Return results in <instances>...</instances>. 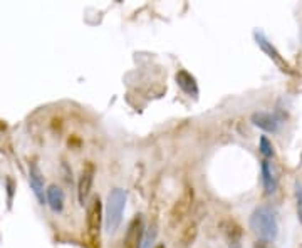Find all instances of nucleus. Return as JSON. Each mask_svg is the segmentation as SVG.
<instances>
[{
  "instance_id": "obj_1",
  "label": "nucleus",
  "mask_w": 302,
  "mask_h": 248,
  "mask_svg": "<svg viewBox=\"0 0 302 248\" xmlns=\"http://www.w3.org/2000/svg\"><path fill=\"white\" fill-rule=\"evenodd\" d=\"M250 228L260 240L272 242L279 233L276 213L269 206H258L250 216Z\"/></svg>"
},
{
  "instance_id": "obj_2",
  "label": "nucleus",
  "mask_w": 302,
  "mask_h": 248,
  "mask_svg": "<svg viewBox=\"0 0 302 248\" xmlns=\"http://www.w3.org/2000/svg\"><path fill=\"white\" fill-rule=\"evenodd\" d=\"M124 206H126V191L121 188H115L108 195V204H106V230L115 233L123 222Z\"/></svg>"
},
{
  "instance_id": "obj_3",
  "label": "nucleus",
  "mask_w": 302,
  "mask_h": 248,
  "mask_svg": "<svg viewBox=\"0 0 302 248\" xmlns=\"http://www.w3.org/2000/svg\"><path fill=\"white\" fill-rule=\"evenodd\" d=\"M101 222H103V204L99 198H94L88 206V235L93 248H99Z\"/></svg>"
},
{
  "instance_id": "obj_4",
  "label": "nucleus",
  "mask_w": 302,
  "mask_h": 248,
  "mask_svg": "<svg viewBox=\"0 0 302 248\" xmlns=\"http://www.w3.org/2000/svg\"><path fill=\"white\" fill-rule=\"evenodd\" d=\"M144 238V220L141 215H136L129 222L126 235L123 238V248H141Z\"/></svg>"
},
{
  "instance_id": "obj_5",
  "label": "nucleus",
  "mask_w": 302,
  "mask_h": 248,
  "mask_svg": "<svg viewBox=\"0 0 302 248\" xmlns=\"http://www.w3.org/2000/svg\"><path fill=\"white\" fill-rule=\"evenodd\" d=\"M193 198H195L193 188L186 186L185 191H183V195L180 196L178 200H176V203L173 204V208H171V211H170L171 225H176V223H180L188 213H190L191 204H193Z\"/></svg>"
},
{
  "instance_id": "obj_6",
  "label": "nucleus",
  "mask_w": 302,
  "mask_h": 248,
  "mask_svg": "<svg viewBox=\"0 0 302 248\" xmlns=\"http://www.w3.org/2000/svg\"><path fill=\"white\" fill-rule=\"evenodd\" d=\"M94 175H96V168H94L93 163H88L84 168H82L79 181H77V198H79V203L82 204V206H84L86 200H88L89 193H91Z\"/></svg>"
},
{
  "instance_id": "obj_7",
  "label": "nucleus",
  "mask_w": 302,
  "mask_h": 248,
  "mask_svg": "<svg viewBox=\"0 0 302 248\" xmlns=\"http://www.w3.org/2000/svg\"><path fill=\"white\" fill-rule=\"evenodd\" d=\"M254 35H256V41H257L258 47H260V49L264 50V52L267 54V56H269L270 59H272V61L276 62L277 66H279L280 70H284V72H289V74H291L292 70H291V68H289V64L284 61V59H282V56L279 54V50H277L276 47L272 45V42H269V39L265 37V35L262 34V32H256Z\"/></svg>"
},
{
  "instance_id": "obj_8",
  "label": "nucleus",
  "mask_w": 302,
  "mask_h": 248,
  "mask_svg": "<svg viewBox=\"0 0 302 248\" xmlns=\"http://www.w3.org/2000/svg\"><path fill=\"white\" fill-rule=\"evenodd\" d=\"M29 183L30 188H32L34 195L37 196V200L41 202V204H44L46 198H44V176H42V171L39 168L37 163H30L29 166Z\"/></svg>"
},
{
  "instance_id": "obj_9",
  "label": "nucleus",
  "mask_w": 302,
  "mask_h": 248,
  "mask_svg": "<svg viewBox=\"0 0 302 248\" xmlns=\"http://www.w3.org/2000/svg\"><path fill=\"white\" fill-rule=\"evenodd\" d=\"M252 123L257 126V128L264 129L267 133H276L279 129V119H277L274 114L270 113H254L252 114Z\"/></svg>"
},
{
  "instance_id": "obj_10",
  "label": "nucleus",
  "mask_w": 302,
  "mask_h": 248,
  "mask_svg": "<svg viewBox=\"0 0 302 248\" xmlns=\"http://www.w3.org/2000/svg\"><path fill=\"white\" fill-rule=\"evenodd\" d=\"M176 79V84L182 88L183 92H186L188 96H193L197 97L198 96V84H197V79L191 76L188 70H178L175 76Z\"/></svg>"
},
{
  "instance_id": "obj_11",
  "label": "nucleus",
  "mask_w": 302,
  "mask_h": 248,
  "mask_svg": "<svg viewBox=\"0 0 302 248\" xmlns=\"http://www.w3.org/2000/svg\"><path fill=\"white\" fill-rule=\"evenodd\" d=\"M46 195H47V203L52 208V211H57V213L62 211V208H64V191L59 186H56V184H50L47 188Z\"/></svg>"
},
{
  "instance_id": "obj_12",
  "label": "nucleus",
  "mask_w": 302,
  "mask_h": 248,
  "mask_svg": "<svg viewBox=\"0 0 302 248\" xmlns=\"http://www.w3.org/2000/svg\"><path fill=\"white\" fill-rule=\"evenodd\" d=\"M262 183H264V188H265V193L267 195H272L276 193L277 190V181H276V176L272 173V168L267 161H262Z\"/></svg>"
},
{
  "instance_id": "obj_13",
  "label": "nucleus",
  "mask_w": 302,
  "mask_h": 248,
  "mask_svg": "<svg viewBox=\"0 0 302 248\" xmlns=\"http://www.w3.org/2000/svg\"><path fill=\"white\" fill-rule=\"evenodd\" d=\"M197 233H198L197 223H188L182 233V243L183 245H190V243H193V240L197 238Z\"/></svg>"
},
{
  "instance_id": "obj_14",
  "label": "nucleus",
  "mask_w": 302,
  "mask_h": 248,
  "mask_svg": "<svg viewBox=\"0 0 302 248\" xmlns=\"http://www.w3.org/2000/svg\"><path fill=\"white\" fill-rule=\"evenodd\" d=\"M260 153L265 156V158H272L274 156V146L265 136L260 137Z\"/></svg>"
},
{
  "instance_id": "obj_15",
  "label": "nucleus",
  "mask_w": 302,
  "mask_h": 248,
  "mask_svg": "<svg viewBox=\"0 0 302 248\" xmlns=\"http://www.w3.org/2000/svg\"><path fill=\"white\" fill-rule=\"evenodd\" d=\"M296 202H297V216L302 223V184L296 183Z\"/></svg>"
},
{
  "instance_id": "obj_16",
  "label": "nucleus",
  "mask_w": 302,
  "mask_h": 248,
  "mask_svg": "<svg viewBox=\"0 0 302 248\" xmlns=\"http://www.w3.org/2000/svg\"><path fill=\"white\" fill-rule=\"evenodd\" d=\"M254 248H276L272 245V242H267V240H257L254 243Z\"/></svg>"
},
{
  "instance_id": "obj_17",
  "label": "nucleus",
  "mask_w": 302,
  "mask_h": 248,
  "mask_svg": "<svg viewBox=\"0 0 302 248\" xmlns=\"http://www.w3.org/2000/svg\"><path fill=\"white\" fill-rule=\"evenodd\" d=\"M230 248H242V247H240V245H237V243H233V245L230 247Z\"/></svg>"
},
{
  "instance_id": "obj_18",
  "label": "nucleus",
  "mask_w": 302,
  "mask_h": 248,
  "mask_svg": "<svg viewBox=\"0 0 302 248\" xmlns=\"http://www.w3.org/2000/svg\"><path fill=\"white\" fill-rule=\"evenodd\" d=\"M155 248H164V245H156Z\"/></svg>"
}]
</instances>
